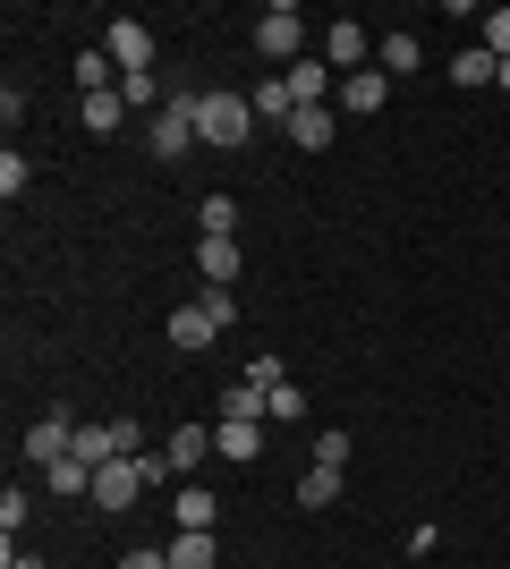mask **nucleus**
Returning <instances> with one entry per match:
<instances>
[{
  "mask_svg": "<svg viewBox=\"0 0 510 569\" xmlns=\"http://www.w3.org/2000/svg\"><path fill=\"white\" fill-rule=\"evenodd\" d=\"M170 519L179 527H221V501L204 493V485H179V493H170Z\"/></svg>",
  "mask_w": 510,
  "mask_h": 569,
  "instance_id": "obj_18",
  "label": "nucleus"
},
{
  "mask_svg": "<svg viewBox=\"0 0 510 569\" xmlns=\"http://www.w3.org/2000/svg\"><path fill=\"white\" fill-rule=\"evenodd\" d=\"M196 272H204V289H230L239 281V238H196Z\"/></svg>",
  "mask_w": 510,
  "mask_h": 569,
  "instance_id": "obj_12",
  "label": "nucleus"
},
{
  "mask_svg": "<svg viewBox=\"0 0 510 569\" xmlns=\"http://www.w3.org/2000/svg\"><path fill=\"white\" fill-rule=\"evenodd\" d=\"M213 451L247 468V459H264V426H221V433H213Z\"/></svg>",
  "mask_w": 510,
  "mask_h": 569,
  "instance_id": "obj_20",
  "label": "nucleus"
},
{
  "mask_svg": "<svg viewBox=\"0 0 510 569\" xmlns=\"http://www.w3.org/2000/svg\"><path fill=\"white\" fill-rule=\"evenodd\" d=\"M366 51H374V34H366L358 18H340V26H323V51H316V60H323V69H349V77H358Z\"/></svg>",
  "mask_w": 510,
  "mask_h": 569,
  "instance_id": "obj_6",
  "label": "nucleus"
},
{
  "mask_svg": "<svg viewBox=\"0 0 510 569\" xmlns=\"http://www.w3.org/2000/svg\"><path fill=\"white\" fill-rule=\"evenodd\" d=\"M120 119H128V102H120V94H86V137H111Z\"/></svg>",
  "mask_w": 510,
  "mask_h": 569,
  "instance_id": "obj_23",
  "label": "nucleus"
},
{
  "mask_svg": "<svg viewBox=\"0 0 510 569\" xmlns=\"http://www.w3.org/2000/svg\"><path fill=\"white\" fill-rule=\"evenodd\" d=\"M0 569H43V561H34V552H18V545H9V561H0Z\"/></svg>",
  "mask_w": 510,
  "mask_h": 569,
  "instance_id": "obj_31",
  "label": "nucleus"
},
{
  "mask_svg": "<svg viewBox=\"0 0 510 569\" xmlns=\"http://www.w3.org/2000/svg\"><path fill=\"white\" fill-rule=\"evenodd\" d=\"M162 552H170V569H221V527H179Z\"/></svg>",
  "mask_w": 510,
  "mask_h": 569,
  "instance_id": "obj_9",
  "label": "nucleus"
},
{
  "mask_svg": "<svg viewBox=\"0 0 510 569\" xmlns=\"http://www.w3.org/2000/svg\"><path fill=\"white\" fill-rule=\"evenodd\" d=\"M51 493H60V501L94 493V468H86V459H60V468H51Z\"/></svg>",
  "mask_w": 510,
  "mask_h": 569,
  "instance_id": "obj_24",
  "label": "nucleus"
},
{
  "mask_svg": "<svg viewBox=\"0 0 510 569\" xmlns=\"http://www.w3.org/2000/svg\"><path fill=\"white\" fill-rule=\"evenodd\" d=\"M196 221H204V238H239V204H230V196H204Z\"/></svg>",
  "mask_w": 510,
  "mask_h": 569,
  "instance_id": "obj_22",
  "label": "nucleus"
},
{
  "mask_svg": "<svg viewBox=\"0 0 510 569\" xmlns=\"http://www.w3.org/2000/svg\"><path fill=\"white\" fill-rule=\"evenodd\" d=\"M340 111H358V119H374V111H383V102H391V77L383 69H358V77H340Z\"/></svg>",
  "mask_w": 510,
  "mask_h": 569,
  "instance_id": "obj_10",
  "label": "nucleus"
},
{
  "mask_svg": "<svg viewBox=\"0 0 510 569\" xmlns=\"http://www.w3.org/2000/svg\"><path fill=\"white\" fill-rule=\"evenodd\" d=\"M340 476H349V468H307L290 485V501H298V510H332V501H340Z\"/></svg>",
  "mask_w": 510,
  "mask_h": 569,
  "instance_id": "obj_15",
  "label": "nucleus"
},
{
  "mask_svg": "<svg viewBox=\"0 0 510 569\" xmlns=\"http://www.w3.org/2000/svg\"><path fill=\"white\" fill-rule=\"evenodd\" d=\"M281 77H290V102H298V111H307V102H323V94H340L323 60H298V69H281Z\"/></svg>",
  "mask_w": 510,
  "mask_h": 569,
  "instance_id": "obj_19",
  "label": "nucleus"
},
{
  "mask_svg": "<svg viewBox=\"0 0 510 569\" xmlns=\"http://www.w3.org/2000/svg\"><path fill=\"white\" fill-rule=\"evenodd\" d=\"M188 144H196V94H170L153 111V162H179Z\"/></svg>",
  "mask_w": 510,
  "mask_h": 569,
  "instance_id": "obj_4",
  "label": "nucleus"
},
{
  "mask_svg": "<svg viewBox=\"0 0 510 569\" xmlns=\"http://www.w3.org/2000/svg\"><path fill=\"white\" fill-rule=\"evenodd\" d=\"M120 569H170V552H153V545H137V552H120Z\"/></svg>",
  "mask_w": 510,
  "mask_h": 569,
  "instance_id": "obj_30",
  "label": "nucleus"
},
{
  "mask_svg": "<svg viewBox=\"0 0 510 569\" xmlns=\"http://www.w3.org/2000/svg\"><path fill=\"white\" fill-rule=\"evenodd\" d=\"M102 51L120 60V77H153V26H137V18H111Z\"/></svg>",
  "mask_w": 510,
  "mask_h": 569,
  "instance_id": "obj_5",
  "label": "nucleus"
},
{
  "mask_svg": "<svg viewBox=\"0 0 510 569\" xmlns=\"http://www.w3.org/2000/svg\"><path fill=\"white\" fill-rule=\"evenodd\" d=\"M34 519V501L18 493V485H9V493H0V536H9V545H18V527Z\"/></svg>",
  "mask_w": 510,
  "mask_h": 569,
  "instance_id": "obj_26",
  "label": "nucleus"
},
{
  "mask_svg": "<svg viewBox=\"0 0 510 569\" xmlns=\"http://www.w3.org/2000/svg\"><path fill=\"white\" fill-rule=\"evenodd\" d=\"M417 60H426V43H417V34H374V69H383V77H409Z\"/></svg>",
  "mask_w": 510,
  "mask_h": 569,
  "instance_id": "obj_16",
  "label": "nucleus"
},
{
  "mask_svg": "<svg viewBox=\"0 0 510 569\" xmlns=\"http://www.w3.org/2000/svg\"><path fill=\"white\" fill-rule=\"evenodd\" d=\"M451 86H493V51H486V43L460 51V60H451Z\"/></svg>",
  "mask_w": 510,
  "mask_h": 569,
  "instance_id": "obj_25",
  "label": "nucleus"
},
{
  "mask_svg": "<svg viewBox=\"0 0 510 569\" xmlns=\"http://www.w3.org/2000/svg\"><path fill=\"white\" fill-rule=\"evenodd\" d=\"M256 51H264L272 69H298V60H307V18H298L290 0H272L264 18H256Z\"/></svg>",
  "mask_w": 510,
  "mask_h": 569,
  "instance_id": "obj_2",
  "label": "nucleus"
},
{
  "mask_svg": "<svg viewBox=\"0 0 510 569\" xmlns=\"http://www.w3.org/2000/svg\"><path fill=\"white\" fill-rule=\"evenodd\" d=\"M298 417H307V391H298V382H272L264 391V426H298Z\"/></svg>",
  "mask_w": 510,
  "mask_h": 569,
  "instance_id": "obj_21",
  "label": "nucleus"
},
{
  "mask_svg": "<svg viewBox=\"0 0 510 569\" xmlns=\"http://www.w3.org/2000/svg\"><path fill=\"white\" fill-rule=\"evenodd\" d=\"M316 468H349V433H316Z\"/></svg>",
  "mask_w": 510,
  "mask_h": 569,
  "instance_id": "obj_29",
  "label": "nucleus"
},
{
  "mask_svg": "<svg viewBox=\"0 0 510 569\" xmlns=\"http://www.w3.org/2000/svg\"><path fill=\"white\" fill-rule=\"evenodd\" d=\"M290 144L298 153H323V144H332V102H307V111L290 119Z\"/></svg>",
  "mask_w": 510,
  "mask_h": 569,
  "instance_id": "obj_17",
  "label": "nucleus"
},
{
  "mask_svg": "<svg viewBox=\"0 0 510 569\" xmlns=\"http://www.w3.org/2000/svg\"><path fill=\"white\" fill-rule=\"evenodd\" d=\"M477 26H486V51H493V60H510V9H486Z\"/></svg>",
  "mask_w": 510,
  "mask_h": 569,
  "instance_id": "obj_28",
  "label": "nucleus"
},
{
  "mask_svg": "<svg viewBox=\"0 0 510 569\" xmlns=\"http://www.w3.org/2000/svg\"><path fill=\"white\" fill-rule=\"evenodd\" d=\"M77 86H86V94H120V60H111L102 43H86L77 51Z\"/></svg>",
  "mask_w": 510,
  "mask_h": 569,
  "instance_id": "obj_14",
  "label": "nucleus"
},
{
  "mask_svg": "<svg viewBox=\"0 0 510 569\" xmlns=\"http://www.w3.org/2000/svg\"><path fill=\"white\" fill-rule=\"evenodd\" d=\"M146 493H153V451H137V459H111V468L94 476V510H137Z\"/></svg>",
  "mask_w": 510,
  "mask_h": 569,
  "instance_id": "obj_3",
  "label": "nucleus"
},
{
  "mask_svg": "<svg viewBox=\"0 0 510 569\" xmlns=\"http://www.w3.org/2000/svg\"><path fill=\"white\" fill-rule=\"evenodd\" d=\"M26 179H34V162H26V153H0V196H9V204L26 196Z\"/></svg>",
  "mask_w": 510,
  "mask_h": 569,
  "instance_id": "obj_27",
  "label": "nucleus"
},
{
  "mask_svg": "<svg viewBox=\"0 0 510 569\" xmlns=\"http://www.w3.org/2000/svg\"><path fill=\"white\" fill-rule=\"evenodd\" d=\"M18 451H26V459H43V468H60V459L77 451V426H69V417H34V426L18 433Z\"/></svg>",
  "mask_w": 510,
  "mask_h": 569,
  "instance_id": "obj_7",
  "label": "nucleus"
},
{
  "mask_svg": "<svg viewBox=\"0 0 510 569\" xmlns=\"http://www.w3.org/2000/svg\"><path fill=\"white\" fill-rule=\"evenodd\" d=\"M196 137L221 144V153L247 144V137H256V102H247V94H196Z\"/></svg>",
  "mask_w": 510,
  "mask_h": 569,
  "instance_id": "obj_1",
  "label": "nucleus"
},
{
  "mask_svg": "<svg viewBox=\"0 0 510 569\" xmlns=\"http://www.w3.org/2000/svg\"><path fill=\"white\" fill-rule=\"evenodd\" d=\"M493 86H502V94H510V60H493Z\"/></svg>",
  "mask_w": 510,
  "mask_h": 569,
  "instance_id": "obj_32",
  "label": "nucleus"
},
{
  "mask_svg": "<svg viewBox=\"0 0 510 569\" xmlns=\"http://www.w3.org/2000/svg\"><path fill=\"white\" fill-rule=\"evenodd\" d=\"M221 332H230V323H221V315L204 307V298H188V307L170 315V349H213Z\"/></svg>",
  "mask_w": 510,
  "mask_h": 569,
  "instance_id": "obj_8",
  "label": "nucleus"
},
{
  "mask_svg": "<svg viewBox=\"0 0 510 569\" xmlns=\"http://www.w3.org/2000/svg\"><path fill=\"white\" fill-rule=\"evenodd\" d=\"M162 459H170V476H196L204 459H213V426H179L162 442Z\"/></svg>",
  "mask_w": 510,
  "mask_h": 569,
  "instance_id": "obj_11",
  "label": "nucleus"
},
{
  "mask_svg": "<svg viewBox=\"0 0 510 569\" xmlns=\"http://www.w3.org/2000/svg\"><path fill=\"white\" fill-rule=\"evenodd\" d=\"M221 426H264V382H221Z\"/></svg>",
  "mask_w": 510,
  "mask_h": 569,
  "instance_id": "obj_13",
  "label": "nucleus"
}]
</instances>
